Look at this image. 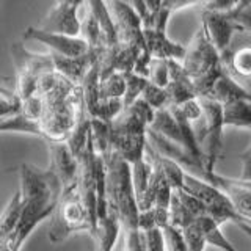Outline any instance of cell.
I'll return each instance as SVG.
<instances>
[{
  "mask_svg": "<svg viewBox=\"0 0 251 251\" xmlns=\"http://www.w3.org/2000/svg\"><path fill=\"white\" fill-rule=\"evenodd\" d=\"M167 93L170 96V105H182L188 100L198 99V93L195 85L184 71L180 61L170 60V83L167 86Z\"/></svg>",
  "mask_w": 251,
  "mask_h": 251,
  "instance_id": "12",
  "label": "cell"
},
{
  "mask_svg": "<svg viewBox=\"0 0 251 251\" xmlns=\"http://www.w3.org/2000/svg\"><path fill=\"white\" fill-rule=\"evenodd\" d=\"M105 160V187L108 209L115 214L123 231L138 229L140 209L133 188L132 167L116 152L108 151L102 155Z\"/></svg>",
  "mask_w": 251,
  "mask_h": 251,
  "instance_id": "1",
  "label": "cell"
},
{
  "mask_svg": "<svg viewBox=\"0 0 251 251\" xmlns=\"http://www.w3.org/2000/svg\"><path fill=\"white\" fill-rule=\"evenodd\" d=\"M24 38L25 39H36L41 44H44L50 53H57L61 57L68 58H78L83 55L90 53V46L86 44L82 38H73L65 35H53L47 33V31L39 30L35 25H30L24 31Z\"/></svg>",
  "mask_w": 251,
  "mask_h": 251,
  "instance_id": "10",
  "label": "cell"
},
{
  "mask_svg": "<svg viewBox=\"0 0 251 251\" xmlns=\"http://www.w3.org/2000/svg\"><path fill=\"white\" fill-rule=\"evenodd\" d=\"M182 66L195 85L198 98H204L214 86L217 78L225 73L222 53L212 44L206 31L200 28L187 47Z\"/></svg>",
  "mask_w": 251,
  "mask_h": 251,
  "instance_id": "2",
  "label": "cell"
},
{
  "mask_svg": "<svg viewBox=\"0 0 251 251\" xmlns=\"http://www.w3.org/2000/svg\"><path fill=\"white\" fill-rule=\"evenodd\" d=\"M200 102L202 105V116L198 120L201 126L195 129V135L204 154L207 173H214L215 163L223 152V105L206 98H200Z\"/></svg>",
  "mask_w": 251,
  "mask_h": 251,
  "instance_id": "4",
  "label": "cell"
},
{
  "mask_svg": "<svg viewBox=\"0 0 251 251\" xmlns=\"http://www.w3.org/2000/svg\"><path fill=\"white\" fill-rule=\"evenodd\" d=\"M225 127L248 129L251 132V100H234L223 105Z\"/></svg>",
  "mask_w": 251,
  "mask_h": 251,
  "instance_id": "16",
  "label": "cell"
},
{
  "mask_svg": "<svg viewBox=\"0 0 251 251\" xmlns=\"http://www.w3.org/2000/svg\"><path fill=\"white\" fill-rule=\"evenodd\" d=\"M201 22H202L201 28L206 31L207 38L217 47V50L220 53L226 52L227 47L231 46L235 33L240 31L239 25L234 22L229 13L202 10Z\"/></svg>",
  "mask_w": 251,
  "mask_h": 251,
  "instance_id": "11",
  "label": "cell"
},
{
  "mask_svg": "<svg viewBox=\"0 0 251 251\" xmlns=\"http://www.w3.org/2000/svg\"><path fill=\"white\" fill-rule=\"evenodd\" d=\"M0 130L2 132H19V133H28V135H36L46 140V132L41 121L30 120L25 115H16L11 118H3L0 120Z\"/></svg>",
  "mask_w": 251,
  "mask_h": 251,
  "instance_id": "17",
  "label": "cell"
},
{
  "mask_svg": "<svg viewBox=\"0 0 251 251\" xmlns=\"http://www.w3.org/2000/svg\"><path fill=\"white\" fill-rule=\"evenodd\" d=\"M124 251H148L145 232L140 229L124 231Z\"/></svg>",
  "mask_w": 251,
  "mask_h": 251,
  "instance_id": "26",
  "label": "cell"
},
{
  "mask_svg": "<svg viewBox=\"0 0 251 251\" xmlns=\"http://www.w3.org/2000/svg\"><path fill=\"white\" fill-rule=\"evenodd\" d=\"M163 237H165V248L167 251H188L187 242L182 235V231L175 226L163 227Z\"/></svg>",
  "mask_w": 251,
  "mask_h": 251,
  "instance_id": "25",
  "label": "cell"
},
{
  "mask_svg": "<svg viewBox=\"0 0 251 251\" xmlns=\"http://www.w3.org/2000/svg\"><path fill=\"white\" fill-rule=\"evenodd\" d=\"M83 8L82 2H57L38 24V28L53 35H65L80 38L82 19L78 10Z\"/></svg>",
  "mask_w": 251,
  "mask_h": 251,
  "instance_id": "8",
  "label": "cell"
},
{
  "mask_svg": "<svg viewBox=\"0 0 251 251\" xmlns=\"http://www.w3.org/2000/svg\"><path fill=\"white\" fill-rule=\"evenodd\" d=\"M58 202L49 201H25L22 217L14 231L8 235L5 240H0V251H21L25 240L30 237V234L36 229L38 225H41L44 220L53 215V210Z\"/></svg>",
  "mask_w": 251,
  "mask_h": 251,
  "instance_id": "6",
  "label": "cell"
},
{
  "mask_svg": "<svg viewBox=\"0 0 251 251\" xmlns=\"http://www.w3.org/2000/svg\"><path fill=\"white\" fill-rule=\"evenodd\" d=\"M11 55L16 61L18 73H25L35 77H43L55 71V65L50 53L38 55L31 53L27 49H24L22 44L11 46Z\"/></svg>",
  "mask_w": 251,
  "mask_h": 251,
  "instance_id": "13",
  "label": "cell"
},
{
  "mask_svg": "<svg viewBox=\"0 0 251 251\" xmlns=\"http://www.w3.org/2000/svg\"><path fill=\"white\" fill-rule=\"evenodd\" d=\"M231 18L237 24L240 31L251 35V2H237L235 8L229 11Z\"/></svg>",
  "mask_w": 251,
  "mask_h": 251,
  "instance_id": "24",
  "label": "cell"
},
{
  "mask_svg": "<svg viewBox=\"0 0 251 251\" xmlns=\"http://www.w3.org/2000/svg\"><path fill=\"white\" fill-rule=\"evenodd\" d=\"M149 82L160 86V88L167 90L170 83V60L162 58H152L151 65H149Z\"/></svg>",
  "mask_w": 251,
  "mask_h": 251,
  "instance_id": "21",
  "label": "cell"
},
{
  "mask_svg": "<svg viewBox=\"0 0 251 251\" xmlns=\"http://www.w3.org/2000/svg\"><path fill=\"white\" fill-rule=\"evenodd\" d=\"M182 235L187 242L188 251H204V248L207 247V240L206 235H204L201 226L198 225V222L190 223L188 226H185L182 229Z\"/></svg>",
  "mask_w": 251,
  "mask_h": 251,
  "instance_id": "23",
  "label": "cell"
},
{
  "mask_svg": "<svg viewBox=\"0 0 251 251\" xmlns=\"http://www.w3.org/2000/svg\"><path fill=\"white\" fill-rule=\"evenodd\" d=\"M204 98L226 105L234 100H251V91L239 83L234 77L223 73Z\"/></svg>",
  "mask_w": 251,
  "mask_h": 251,
  "instance_id": "14",
  "label": "cell"
},
{
  "mask_svg": "<svg viewBox=\"0 0 251 251\" xmlns=\"http://www.w3.org/2000/svg\"><path fill=\"white\" fill-rule=\"evenodd\" d=\"M49 170H52L61 180L63 188H71L78 182L80 162L69 148L68 141H49Z\"/></svg>",
  "mask_w": 251,
  "mask_h": 251,
  "instance_id": "9",
  "label": "cell"
},
{
  "mask_svg": "<svg viewBox=\"0 0 251 251\" xmlns=\"http://www.w3.org/2000/svg\"><path fill=\"white\" fill-rule=\"evenodd\" d=\"M141 99L148 102L154 110H162V108L170 107V96L167 90H163L151 82H148L143 94H141Z\"/></svg>",
  "mask_w": 251,
  "mask_h": 251,
  "instance_id": "22",
  "label": "cell"
},
{
  "mask_svg": "<svg viewBox=\"0 0 251 251\" xmlns=\"http://www.w3.org/2000/svg\"><path fill=\"white\" fill-rule=\"evenodd\" d=\"M223 69L251 91V35L235 33L231 46L222 53Z\"/></svg>",
  "mask_w": 251,
  "mask_h": 251,
  "instance_id": "7",
  "label": "cell"
},
{
  "mask_svg": "<svg viewBox=\"0 0 251 251\" xmlns=\"http://www.w3.org/2000/svg\"><path fill=\"white\" fill-rule=\"evenodd\" d=\"M24 100L16 90H8L6 86L0 88V120L11 118L22 113Z\"/></svg>",
  "mask_w": 251,
  "mask_h": 251,
  "instance_id": "20",
  "label": "cell"
},
{
  "mask_svg": "<svg viewBox=\"0 0 251 251\" xmlns=\"http://www.w3.org/2000/svg\"><path fill=\"white\" fill-rule=\"evenodd\" d=\"M19 190L24 201H49L58 202L63 195V184L58 176L49 168H36L30 163H22L19 167Z\"/></svg>",
  "mask_w": 251,
  "mask_h": 251,
  "instance_id": "5",
  "label": "cell"
},
{
  "mask_svg": "<svg viewBox=\"0 0 251 251\" xmlns=\"http://www.w3.org/2000/svg\"><path fill=\"white\" fill-rule=\"evenodd\" d=\"M24 206H25V201H24L22 193L18 188L3 209L2 220H0V240H5L18 226L24 212Z\"/></svg>",
  "mask_w": 251,
  "mask_h": 251,
  "instance_id": "15",
  "label": "cell"
},
{
  "mask_svg": "<svg viewBox=\"0 0 251 251\" xmlns=\"http://www.w3.org/2000/svg\"><path fill=\"white\" fill-rule=\"evenodd\" d=\"M99 102L123 99L126 94V78L121 73H113L99 82Z\"/></svg>",
  "mask_w": 251,
  "mask_h": 251,
  "instance_id": "18",
  "label": "cell"
},
{
  "mask_svg": "<svg viewBox=\"0 0 251 251\" xmlns=\"http://www.w3.org/2000/svg\"><path fill=\"white\" fill-rule=\"evenodd\" d=\"M124 78H126V94L123 98V102H124V110H126L135 104L138 99H141V94H143L149 78L140 74H135V73H126Z\"/></svg>",
  "mask_w": 251,
  "mask_h": 251,
  "instance_id": "19",
  "label": "cell"
},
{
  "mask_svg": "<svg viewBox=\"0 0 251 251\" xmlns=\"http://www.w3.org/2000/svg\"><path fill=\"white\" fill-rule=\"evenodd\" d=\"M240 160H242V171L239 179L245 180V182H251V143L240 155Z\"/></svg>",
  "mask_w": 251,
  "mask_h": 251,
  "instance_id": "27",
  "label": "cell"
},
{
  "mask_svg": "<svg viewBox=\"0 0 251 251\" xmlns=\"http://www.w3.org/2000/svg\"><path fill=\"white\" fill-rule=\"evenodd\" d=\"M94 225L83 198L78 190V185L63 190L61 198L50 217L49 240L52 243H60L75 232L93 234Z\"/></svg>",
  "mask_w": 251,
  "mask_h": 251,
  "instance_id": "3",
  "label": "cell"
}]
</instances>
